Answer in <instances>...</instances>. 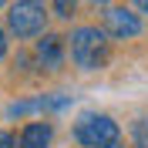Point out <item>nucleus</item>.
<instances>
[{
  "label": "nucleus",
  "instance_id": "nucleus-13",
  "mask_svg": "<svg viewBox=\"0 0 148 148\" xmlns=\"http://www.w3.org/2000/svg\"><path fill=\"white\" fill-rule=\"evenodd\" d=\"M91 3H94V7H101V10H104V7L111 3V0H91Z\"/></svg>",
  "mask_w": 148,
  "mask_h": 148
},
{
  "label": "nucleus",
  "instance_id": "nucleus-10",
  "mask_svg": "<svg viewBox=\"0 0 148 148\" xmlns=\"http://www.w3.org/2000/svg\"><path fill=\"white\" fill-rule=\"evenodd\" d=\"M10 54V34H7V27L0 24V61Z\"/></svg>",
  "mask_w": 148,
  "mask_h": 148
},
{
  "label": "nucleus",
  "instance_id": "nucleus-3",
  "mask_svg": "<svg viewBox=\"0 0 148 148\" xmlns=\"http://www.w3.org/2000/svg\"><path fill=\"white\" fill-rule=\"evenodd\" d=\"M74 141L81 148H108L121 141V125L104 111H84L81 118L74 121Z\"/></svg>",
  "mask_w": 148,
  "mask_h": 148
},
{
  "label": "nucleus",
  "instance_id": "nucleus-1",
  "mask_svg": "<svg viewBox=\"0 0 148 148\" xmlns=\"http://www.w3.org/2000/svg\"><path fill=\"white\" fill-rule=\"evenodd\" d=\"M64 40H67V57L77 71L91 74L111 64V37L98 24H77Z\"/></svg>",
  "mask_w": 148,
  "mask_h": 148
},
{
  "label": "nucleus",
  "instance_id": "nucleus-12",
  "mask_svg": "<svg viewBox=\"0 0 148 148\" xmlns=\"http://www.w3.org/2000/svg\"><path fill=\"white\" fill-rule=\"evenodd\" d=\"M131 7H135V10H138V14H141V17H148V0H135V3H131Z\"/></svg>",
  "mask_w": 148,
  "mask_h": 148
},
{
  "label": "nucleus",
  "instance_id": "nucleus-5",
  "mask_svg": "<svg viewBox=\"0 0 148 148\" xmlns=\"http://www.w3.org/2000/svg\"><path fill=\"white\" fill-rule=\"evenodd\" d=\"M74 104L71 94H34L7 104V118H30V114H61Z\"/></svg>",
  "mask_w": 148,
  "mask_h": 148
},
{
  "label": "nucleus",
  "instance_id": "nucleus-7",
  "mask_svg": "<svg viewBox=\"0 0 148 148\" xmlns=\"http://www.w3.org/2000/svg\"><path fill=\"white\" fill-rule=\"evenodd\" d=\"M51 145H54V121L47 118L27 121L17 135V148H51Z\"/></svg>",
  "mask_w": 148,
  "mask_h": 148
},
{
  "label": "nucleus",
  "instance_id": "nucleus-8",
  "mask_svg": "<svg viewBox=\"0 0 148 148\" xmlns=\"http://www.w3.org/2000/svg\"><path fill=\"white\" fill-rule=\"evenodd\" d=\"M131 145L135 148H148V118H135L131 121Z\"/></svg>",
  "mask_w": 148,
  "mask_h": 148
},
{
  "label": "nucleus",
  "instance_id": "nucleus-11",
  "mask_svg": "<svg viewBox=\"0 0 148 148\" xmlns=\"http://www.w3.org/2000/svg\"><path fill=\"white\" fill-rule=\"evenodd\" d=\"M0 148H17V135L7 128H0Z\"/></svg>",
  "mask_w": 148,
  "mask_h": 148
},
{
  "label": "nucleus",
  "instance_id": "nucleus-15",
  "mask_svg": "<svg viewBox=\"0 0 148 148\" xmlns=\"http://www.w3.org/2000/svg\"><path fill=\"white\" fill-rule=\"evenodd\" d=\"M108 148H125V145H121V141H118V145H108Z\"/></svg>",
  "mask_w": 148,
  "mask_h": 148
},
{
  "label": "nucleus",
  "instance_id": "nucleus-9",
  "mask_svg": "<svg viewBox=\"0 0 148 148\" xmlns=\"http://www.w3.org/2000/svg\"><path fill=\"white\" fill-rule=\"evenodd\" d=\"M74 10H77V0H51V14L57 20H71Z\"/></svg>",
  "mask_w": 148,
  "mask_h": 148
},
{
  "label": "nucleus",
  "instance_id": "nucleus-2",
  "mask_svg": "<svg viewBox=\"0 0 148 148\" xmlns=\"http://www.w3.org/2000/svg\"><path fill=\"white\" fill-rule=\"evenodd\" d=\"M51 10L44 0H10L7 3V34L17 40H37L47 30Z\"/></svg>",
  "mask_w": 148,
  "mask_h": 148
},
{
  "label": "nucleus",
  "instance_id": "nucleus-14",
  "mask_svg": "<svg viewBox=\"0 0 148 148\" xmlns=\"http://www.w3.org/2000/svg\"><path fill=\"white\" fill-rule=\"evenodd\" d=\"M7 3H10V0H0V10H7Z\"/></svg>",
  "mask_w": 148,
  "mask_h": 148
},
{
  "label": "nucleus",
  "instance_id": "nucleus-6",
  "mask_svg": "<svg viewBox=\"0 0 148 148\" xmlns=\"http://www.w3.org/2000/svg\"><path fill=\"white\" fill-rule=\"evenodd\" d=\"M64 61H67V40L61 34H54V30H44L34 40V64L40 71L54 74V71L64 67Z\"/></svg>",
  "mask_w": 148,
  "mask_h": 148
},
{
  "label": "nucleus",
  "instance_id": "nucleus-4",
  "mask_svg": "<svg viewBox=\"0 0 148 148\" xmlns=\"http://www.w3.org/2000/svg\"><path fill=\"white\" fill-rule=\"evenodd\" d=\"M101 30L111 40H135V37L145 34V17H141L135 7H125V3H108L101 14Z\"/></svg>",
  "mask_w": 148,
  "mask_h": 148
}]
</instances>
